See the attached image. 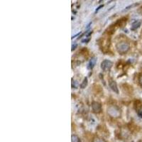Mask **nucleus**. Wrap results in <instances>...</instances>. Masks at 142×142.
I'll list each match as a JSON object with an SVG mask.
<instances>
[{"label": "nucleus", "mask_w": 142, "mask_h": 142, "mask_svg": "<svg viewBox=\"0 0 142 142\" xmlns=\"http://www.w3.org/2000/svg\"><path fill=\"white\" fill-rule=\"evenodd\" d=\"M72 87L73 88H77L78 87V82L72 79Z\"/></svg>", "instance_id": "nucleus-11"}, {"label": "nucleus", "mask_w": 142, "mask_h": 142, "mask_svg": "<svg viewBox=\"0 0 142 142\" xmlns=\"http://www.w3.org/2000/svg\"><path fill=\"white\" fill-rule=\"evenodd\" d=\"M139 5V3H137V4H133L132 5H129V6H128V7H126V8H125V9L124 11L125 10H129V9H131L132 7H136V6H138Z\"/></svg>", "instance_id": "nucleus-12"}, {"label": "nucleus", "mask_w": 142, "mask_h": 142, "mask_svg": "<svg viewBox=\"0 0 142 142\" xmlns=\"http://www.w3.org/2000/svg\"><path fill=\"white\" fill-rule=\"evenodd\" d=\"M77 46H78V44H77V43L72 44V47H71V51H74V50L77 48Z\"/></svg>", "instance_id": "nucleus-14"}, {"label": "nucleus", "mask_w": 142, "mask_h": 142, "mask_svg": "<svg viewBox=\"0 0 142 142\" xmlns=\"http://www.w3.org/2000/svg\"><path fill=\"white\" fill-rule=\"evenodd\" d=\"M137 114H138V116H139L140 118H142V110H139V111H138Z\"/></svg>", "instance_id": "nucleus-15"}, {"label": "nucleus", "mask_w": 142, "mask_h": 142, "mask_svg": "<svg viewBox=\"0 0 142 142\" xmlns=\"http://www.w3.org/2000/svg\"><path fill=\"white\" fill-rule=\"evenodd\" d=\"M112 65H113V63L110 60H104L101 63V69L104 72H107V71H110V69L112 68Z\"/></svg>", "instance_id": "nucleus-3"}, {"label": "nucleus", "mask_w": 142, "mask_h": 142, "mask_svg": "<svg viewBox=\"0 0 142 142\" xmlns=\"http://www.w3.org/2000/svg\"><path fill=\"white\" fill-rule=\"evenodd\" d=\"M107 114L112 118H118L121 116V110L116 105H110L107 110Z\"/></svg>", "instance_id": "nucleus-1"}, {"label": "nucleus", "mask_w": 142, "mask_h": 142, "mask_svg": "<svg viewBox=\"0 0 142 142\" xmlns=\"http://www.w3.org/2000/svg\"><path fill=\"white\" fill-rule=\"evenodd\" d=\"M96 62H97V58H95V57L92 58L89 61V63H88V68L92 70L95 67V65L96 64Z\"/></svg>", "instance_id": "nucleus-7"}, {"label": "nucleus", "mask_w": 142, "mask_h": 142, "mask_svg": "<svg viewBox=\"0 0 142 142\" xmlns=\"http://www.w3.org/2000/svg\"><path fill=\"white\" fill-rule=\"evenodd\" d=\"M71 141L72 142H80L79 137L77 135H72L71 137Z\"/></svg>", "instance_id": "nucleus-9"}, {"label": "nucleus", "mask_w": 142, "mask_h": 142, "mask_svg": "<svg viewBox=\"0 0 142 142\" xmlns=\"http://www.w3.org/2000/svg\"><path fill=\"white\" fill-rule=\"evenodd\" d=\"M92 111L95 113H100L102 111V105L100 103L97 102H92Z\"/></svg>", "instance_id": "nucleus-4"}, {"label": "nucleus", "mask_w": 142, "mask_h": 142, "mask_svg": "<svg viewBox=\"0 0 142 142\" xmlns=\"http://www.w3.org/2000/svg\"><path fill=\"white\" fill-rule=\"evenodd\" d=\"M109 85L112 91L115 92L116 94H119V88L117 87V84L116 82L114 80H110L109 82Z\"/></svg>", "instance_id": "nucleus-5"}, {"label": "nucleus", "mask_w": 142, "mask_h": 142, "mask_svg": "<svg viewBox=\"0 0 142 142\" xmlns=\"http://www.w3.org/2000/svg\"><path fill=\"white\" fill-rule=\"evenodd\" d=\"M142 21L141 20H136L134 21L132 24V27H131V29L132 31L136 30L137 29H139L140 27V26L142 25Z\"/></svg>", "instance_id": "nucleus-6"}, {"label": "nucleus", "mask_w": 142, "mask_h": 142, "mask_svg": "<svg viewBox=\"0 0 142 142\" xmlns=\"http://www.w3.org/2000/svg\"><path fill=\"white\" fill-rule=\"evenodd\" d=\"M90 40V37H85V39H82V43H88Z\"/></svg>", "instance_id": "nucleus-13"}, {"label": "nucleus", "mask_w": 142, "mask_h": 142, "mask_svg": "<svg viewBox=\"0 0 142 142\" xmlns=\"http://www.w3.org/2000/svg\"><path fill=\"white\" fill-rule=\"evenodd\" d=\"M87 83H88L87 78V77H85V78H84V80H83L82 82L81 83V85H80V88H82V89L85 88V87H87Z\"/></svg>", "instance_id": "nucleus-8"}, {"label": "nucleus", "mask_w": 142, "mask_h": 142, "mask_svg": "<svg viewBox=\"0 0 142 142\" xmlns=\"http://www.w3.org/2000/svg\"><path fill=\"white\" fill-rule=\"evenodd\" d=\"M139 83H140V85L142 86V75L140 76V78H139Z\"/></svg>", "instance_id": "nucleus-17"}, {"label": "nucleus", "mask_w": 142, "mask_h": 142, "mask_svg": "<svg viewBox=\"0 0 142 142\" xmlns=\"http://www.w3.org/2000/svg\"><path fill=\"white\" fill-rule=\"evenodd\" d=\"M80 33H78V34H76V35H75V36H72V39H73V38H75V36H78V35H79V34H80Z\"/></svg>", "instance_id": "nucleus-18"}, {"label": "nucleus", "mask_w": 142, "mask_h": 142, "mask_svg": "<svg viewBox=\"0 0 142 142\" xmlns=\"http://www.w3.org/2000/svg\"><path fill=\"white\" fill-rule=\"evenodd\" d=\"M92 142H105L103 139H102L100 138H98V137H95L93 139Z\"/></svg>", "instance_id": "nucleus-10"}, {"label": "nucleus", "mask_w": 142, "mask_h": 142, "mask_svg": "<svg viewBox=\"0 0 142 142\" xmlns=\"http://www.w3.org/2000/svg\"><path fill=\"white\" fill-rule=\"evenodd\" d=\"M102 7H103V5H100V6H99V7H97V9H96V10H95V12L97 13V12L98 11L100 10V9H101Z\"/></svg>", "instance_id": "nucleus-16"}, {"label": "nucleus", "mask_w": 142, "mask_h": 142, "mask_svg": "<svg viewBox=\"0 0 142 142\" xmlns=\"http://www.w3.org/2000/svg\"><path fill=\"white\" fill-rule=\"evenodd\" d=\"M116 48L119 53L124 54V53H126L129 50V44L127 42L122 41V42L118 43L116 45Z\"/></svg>", "instance_id": "nucleus-2"}]
</instances>
